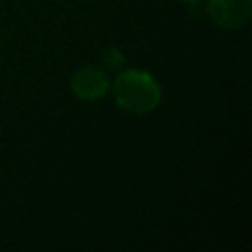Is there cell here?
<instances>
[{"label": "cell", "mask_w": 252, "mask_h": 252, "mask_svg": "<svg viewBox=\"0 0 252 252\" xmlns=\"http://www.w3.org/2000/svg\"><path fill=\"white\" fill-rule=\"evenodd\" d=\"M114 98L125 111L137 116L151 114L161 104V87L151 73L142 69H126L114 80Z\"/></svg>", "instance_id": "cell-1"}, {"label": "cell", "mask_w": 252, "mask_h": 252, "mask_svg": "<svg viewBox=\"0 0 252 252\" xmlns=\"http://www.w3.org/2000/svg\"><path fill=\"white\" fill-rule=\"evenodd\" d=\"M207 12L218 28L233 32L251 21L252 0H209Z\"/></svg>", "instance_id": "cell-2"}, {"label": "cell", "mask_w": 252, "mask_h": 252, "mask_svg": "<svg viewBox=\"0 0 252 252\" xmlns=\"http://www.w3.org/2000/svg\"><path fill=\"white\" fill-rule=\"evenodd\" d=\"M111 88V81L100 66H83L71 76V92L80 100L95 102L102 98Z\"/></svg>", "instance_id": "cell-3"}, {"label": "cell", "mask_w": 252, "mask_h": 252, "mask_svg": "<svg viewBox=\"0 0 252 252\" xmlns=\"http://www.w3.org/2000/svg\"><path fill=\"white\" fill-rule=\"evenodd\" d=\"M125 63V56L121 54V50L116 47H109L104 52V66L109 71H119Z\"/></svg>", "instance_id": "cell-4"}, {"label": "cell", "mask_w": 252, "mask_h": 252, "mask_svg": "<svg viewBox=\"0 0 252 252\" xmlns=\"http://www.w3.org/2000/svg\"><path fill=\"white\" fill-rule=\"evenodd\" d=\"M182 2H185V4H190V5H195V4H199V2H202V0H182Z\"/></svg>", "instance_id": "cell-5"}]
</instances>
